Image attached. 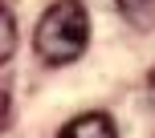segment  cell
<instances>
[{
  "label": "cell",
  "instance_id": "cell-1",
  "mask_svg": "<svg viewBox=\"0 0 155 138\" xmlns=\"http://www.w3.org/2000/svg\"><path fill=\"white\" fill-rule=\"evenodd\" d=\"M33 45H37V53H41L45 65H70V61H78V57L86 53V45H90V12H86V4H78V0H57V4H49L45 16L37 20Z\"/></svg>",
  "mask_w": 155,
  "mask_h": 138
},
{
  "label": "cell",
  "instance_id": "cell-2",
  "mask_svg": "<svg viewBox=\"0 0 155 138\" xmlns=\"http://www.w3.org/2000/svg\"><path fill=\"white\" fill-rule=\"evenodd\" d=\"M57 138H118V126H114V118L110 114H78L70 118V122L61 126V134Z\"/></svg>",
  "mask_w": 155,
  "mask_h": 138
},
{
  "label": "cell",
  "instance_id": "cell-3",
  "mask_svg": "<svg viewBox=\"0 0 155 138\" xmlns=\"http://www.w3.org/2000/svg\"><path fill=\"white\" fill-rule=\"evenodd\" d=\"M114 4H118V12L131 24H139V29H151L155 24V0H114Z\"/></svg>",
  "mask_w": 155,
  "mask_h": 138
},
{
  "label": "cell",
  "instance_id": "cell-4",
  "mask_svg": "<svg viewBox=\"0 0 155 138\" xmlns=\"http://www.w3.org/2000/svg\"><path fill=\"white\" fill-rule=\"evenodd\" d=\"M12 49H16V24H12V12L0 4V65L12 57Z\"/></svg>",
  "mask_w": 155,
  "mask_h": 138
},
{
  "label": "cell",
  "instance_id": "cell-5",
  "mask_svg": "<svg viewBox=\"0 0 155 138\" xmlns=\"http://www.w3.org/2000/svg\"><path fill=\"white\" fill-rule=\"evenodd\" d=\"M147 93H151V102H155V69H151V77H147Z\"/></svg>",
  "mask_w": 155,
  "mask_h": 138
}]
</instances>
